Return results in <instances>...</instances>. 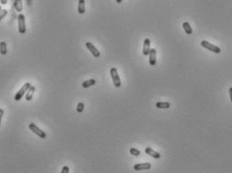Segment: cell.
Here are the masks:
<instances>
[{
    "instance_id": "8",
    "label": "cell",
    "mask_w": 232,
    "mask_h": 173,
    "mask_svg": "<svg viewBox=\"0 0 232 173\" xmlns=\"http://www.w3.org/2000/svg\"><path fill=\"white\" fill-rule=\"evenodd\" d=\"M148 56H150V65L151 67H155L157 65V49H150Z\"/></svg>"
},
{
    "instance_id": "14",
    "label": "cell",
    "mask_w": 232,
    "mask_h": 173,
    "mask_svg": "<svg viewBox=\"0 0 232 173\" xmlns=\"http://www.w3.org/2000/svg\"><path fill=\"white\" fill-rule=\"evenodd\" d=\"M95 84H96V80L94 79H91V80H85V82L82 84V87L83 88H89V87L94 86Z\"/></svg>"
},
{
    "instance_id": "1",
    "label": "cell",
    "mask_w": 232,
    "mask_h": 173,
    "mask_svg": "<svg viewBox=\"0 0 232 173\" xmlns=\"http://www.w3.org/2000/svg\"><path fill=\"white\" fill-rule=\"evenodd\" d=\"M110 75H111V78H112L114 86L116 88H119L120 86H121V80H120V78H119V75H118L117 70H116L115 68H112L110 70Z\"/></svg>"
},
{
    "instance_id": "24",
    "label": "cell",
    "mask_w": 232,
    "mask_h": 173,
    "mask_svg": "<svg viewBox=\"0 0 232 173\" xmlns=\"http://www.w3.org/2000/svg\"><path fill=\"white\" fill-rule=\"evenodd\" d=\"M0 2H1L2 5H5V4L7 3V0H0Z\"/></svg>"
},
{
    "instance_id": "12",
    "label": "cell",
    "mask_w": 232,
    "mask_h": 173,
    "mask_svg": "<svg viewBox=\"0 0 232 173\" xmlns=\"http://www.w3.org/2000/svg\"><path fill=\"white\" fill-rule=\"evenodd\" d=\"M86 11V7H85V0H79V4H78V12L80 14L85 13Z\"/></svg>"
},
{
    "instance_id": "17",
    "label": "cell",
    "mask_w": 232,
    "mask_h": 173,
    "mask_svg": "<svg viewBox=\"0 0 232 173\" xmlns=\"http://www.w3.org/2000/svg\"><path fill=\"white\" fill-rule=\"evenodd\" d=\"M0 53L1 54H6L7 53V46L5 41H1L0 42Z\"/></svg>"
},
{
    "instance_id": "22",
    "label": "cell",
    "mask_w": 232,
    "mask_h": 173,
    "mask_svg": "<svg viewBox=\"0 0 232 173\" xmlns=\"http://www.w3.org/2000/svg\"><path fill=\"white\" fill-rule=\"evenodd\" d=\"M3 114H4V111L2 110V109H0V124H1V120H2V117H3Z\"/></svg>"
},
{
    "instance_id": "21",
    "label": "cell",
    "mask_w": 232,
    "mask_h": 173,
    "mask_svg": "<svg viewBox=\"0 0 232 173\" xmlns=\"http://www.w3.org/2000/svg\"><path fill=\"white\" fill-rule=\"evenodd\" d=\"M61 172H62V173H69V172H70V169H69L68 166H64Z\"/></svg>"
},
{
    "instance_id": "16",
    "label": "cell",
    "mask_w": 232,
    "mask_h": 173,
    "mask_svg": "<svg viewBox=\"0 0 232 173\" xmlns=\"http://www.w3.org/2000/svg\"><path fill=\"white\" fill-rule=\"evenodd\" d=\"M13 6L18 12H20V11L22 10V0H15Z\"/></svg>"
},
{
    "instance_id": "13",
    "label": "cell",
    "mask_w": 232,
    "mask_h": 173,
    "mask_svg": "<svg viewBox=\"0 0 232 173\" xmlns=\"http://www.w3.org/2000/svg\"><path fill=\"white\" fill-rule=\"evenodd\" d=\"M155 107L158 109H169L171 107V104L169 102H158L155 104Z\"/></svg>"
},
{
    "instance_id": "4",
    "label": "cell",
    "mask_w": 232,
    "mask_h": 173,
    "mask_svg": "<svg viewBox=\"0 0 232 173\" xmlns=\"http://www.w3.org/2000/svg\"><path fill=\"white\" fill-rule=\"evenodd\" d=\"M201 46H202L203 47H205V48L209 49V51H213V53H221V49H220L218 46H214V44L210 43V42H208L207 40H202V42H201Z\"/></svg>"
},
{
    "instance_id": "9",
    "label": "cell",
    "mask_w": 232,
    "mask_h": 173,
    "mask_svg": "<svg viewBox=\"0 0 232 173\" xmlns=\"http://www.w3.org/2000/svg\"><path fill=\"white\" fill-rule=\"evenodd\" d=\"M150 51V38H145L143 41V51L142 53L144 56H148Z\"/></svg>"
},
{
    "instance_id": "11",
    "label": "cell",
    "mask_w": 232,
    "mask_h": 173,
    "mask_svg": "<svg viewBox=\"0 0 232 173\" xmlns=\"http://www.w3.org/2000/svg\"><path fill=\"white\" fill-rule=\"evenodd\" d=\"M34 92H35V87L34 86H32L29 88V89L27 90V92H26V96H25V99H26V101H30L32 99V96H34Z\"/></svg>"
},
{
    "instance_id": "26",
    "label": "cell",
    "mask_w": 232,
    "mask_h": 173,
    "mask_svg": "<svg viewBox=\"0 0 232 173\" xmlns=\"http://www.w3.org/2000/svg\"><path fill=\"white\" fill-rule=\"evenodd\" d=\"M0 10H2V6L1 5H0Z\"/></svg>"
},
{
    "instance_id": "6",
    "label": "cell",
    "mask_w": 232,
    "mask_h": 173,
    "mask_svg": "<svg viewBox=\"0 0 232 173\" xmlns=\"http://www.w3.org/2000/svg\"><path fill=\"white\" fill-rule=\"evenodd\" d=\"M151 168V165L150 163H138V164H135L133 166V169L135 170V171H141V170H148Z\"/></svg>"
},
{
    "instance_id": "5",
    "label": "cell",
    "mask_w": 232,
    "mask_h": 173,
    "mask_svg": "<svg viewBox=\"0 0 232 173\" xmlns=\"http://www.w3.org/2000/svg\"><path fill=\"white\" fill-rule=\"evenodd\" d=\"M28 127H29V129L32 130V131L34 132V133L35 135H37V136H39V138H42V139H46V137H47L46 133H44V131H42V130L39 129V128L37 127L35 124H34V123H30L29 126H28Z\"/></svg>"
},
{
    "instance_id": "23",
    "label": "cell",
    "mask_w": 232,
    "mask_h": 173,
    "mask_svg": "<svg viewBox=\"0 0 232 173\" xmlns=\"http://www.w3.org/2000/svg\"><path fill=\"white\" fill-rule=\"evenodd\" d=\"M229 95H230V100H231V102H232V88H230V89H229Z\"/></svg>"
},
{
    "instance_id": "2",
    "label": "cell",
    "mask_w": 232,
    "mask_h": 173,
    "mask_svg": "<svg viewBox=\"0 0 232 173\" xmlns=\"http://www.w3.org/2000/svg\"><path fill=\"white\" fill-rule=\"evenodd\" d=\"M32 87V85H30V83H25L24 85H23V87L21 88V89L19 90V91L16 93L15 95V97H14V100H15L16 102H18V101H20L21 100V98L23 97V95H24L25 93L27 92V90L29 89V88Z\"/></svg>"
},
{
    "instance_id": "7",
    "label": "cell",
    "mask_w": 232,
    "mask_h": 173,
    "mask_svg": "<svg viewBox=\"0 0 232 173\" xmlns=\"http://www.w3.org/2000/svg\"><path fill=\"white\" fill-rule=\"evenodd\" d=\"M86 46H87V48L90 51V53L93 54L95 58H99V56H100V51H99L98 49L94 46V44L92 43V42H86Z\"/></svg>"
},
{
    "instance_id": "19",
    "label": "cell",
    "mask_w": 232,
    "mask_h": 173,
    "mask_svg": "<svg viewBox=\"0 0 232 173\" xmlns=\"http://www.w3.org/2000/svg\"><path fill=\"white\" fill-rule=\"evenodd\" d=\"M84 109H85V105L83 103H79L77 105V112L78 113H82L83 111H84Z\"/></svg>"
},
{
    "instance_id": "20",
    "label": "cell",
    "mask_w": 232,
    "mask_h": 173,
    "mask_svg": "<svg viewBox=\"0 0 232 173\" xmlns=\"http://www.w3.org/2000/svg\"><path fill=\"white\" fill-rule=\"evenodd\" d=\"M6 14H7V10H5V9H2V10H0V21L3 19V17H5Z\"/></svg>"
},
{
    "instance_id": "3",
    "label": "cell",
    "mask_w": 232,
    "mask_h": 173,
    "mask_svg": "<svg viewBox=\"0 0 232 173\" xmlns=\"http://www.w3.org/2000/svg\"><path fill=\"white\" fill-rule=\"evenodd\" d=\"M18 31L20 34H24L26 32V26H25V17L23 14L18 15Z\"/></svg>"
},
{
    "instance_id": "18",
    "label": "cell",
    "mask_w": 232,
    "mask_h": 173,
    "mask_svg": "<svg viewBox=\"0 0 232 173\" xmlns=\"http://www.w3.org/2000/svg\"><path fill=\"white\" fill-rule=\"evenodd\" d=\"M129 152H130L131 155H133V156H139V155H140V151H139L138 149H136V148H130Z\"/></svg>"
},
{
    "instance_id": "15",
    "label": "cell",
    "mask_w": 232,
    "mask_h": 173,
    "mask_svg": "<svg viewBox=\"0 0 232 173\" xmlns=\"http://www.w3.org/2000/svg\"><path fill=\"white\" fill-rule=\"evenodd\" d=\"M183 28H184L185 31H186L187 34H192V32H193V29H192L191 25L189 24V22H184L183 23Z\"/></svg>"
},
{
    "instance_id": "25",
    "label": "cell",
    "mask_w": 232,
    "mask_h": 173,
    "mask_svg": "<svg viewBox=\"0 0 232 173\" xmlns=\"http://www.w3.org/2000/svg\"><path fill=\"white\" fill-rule=\"evenodd\" d=\"M122 1H123V0H116V2H117V3H121Z\"/></svg>"
},
{
    "instance_id": "10",
    "label": "cell",
    "mask_w": 232,
    "mask_h": 173,
    "mask_svg": "<svg viewBox=\"0 0 232 173\" xmlns=\"http://www.w3.org/2000/svg\"><path fill=\"white\" fill-rule=\"evenodd\" d=\"M145 153L148 154V155L151 156V157L155 158V159H160V154L158 152H157V151H155L153 149H151L150 147L145 148Z\"/></svg>"
}]
</instances>
